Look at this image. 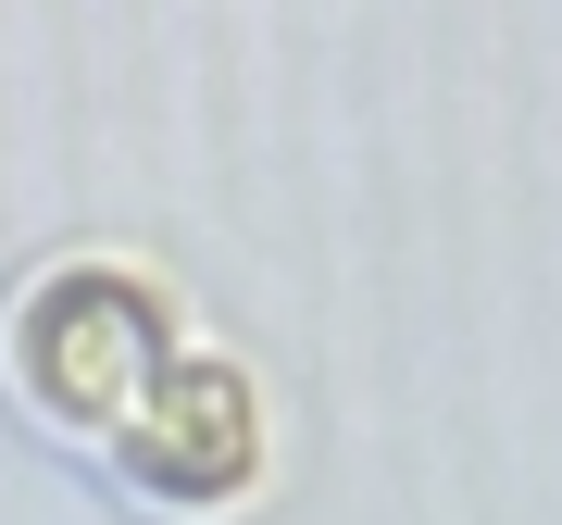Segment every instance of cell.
<instances>
[{
    "label": "cell",
    "mask_w": 562,
    "mask_h": 525,
    "mask_svg": "<svg viewBox=\"0 0 562 525\" xmlns=\"http://www.w3.org/2000/svg\"><path fill=\"white\" fill-rule=\"evenodd\" d=\"M0 350H13L25 413H50L63 438L101 413V450L162 501H238L262 476L250 376L188 338L138 262H88V250L38 262L13 288V313H0Z\"/></svg>",
    "instance_id": "cell-1"
}]
</instances>
